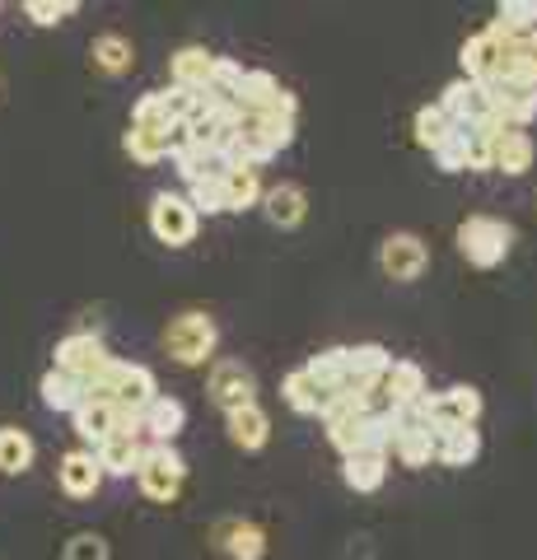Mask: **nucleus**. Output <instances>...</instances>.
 Returning <instances> with one entry per match:
<instances>
[{"mask_svg": "<svg viewBox=\"0 0 537 560\" xmlns=\"http://www.w3.org/2000/svg\"><path fill=\"white\" fill-rule=\"evenodd\" d=\"M238 84H244V66H238L234 57H215V70H211V98H230L234 103V94H238Z\"/></svg>", "mask_w": 537, "mask_h": 560, "instance_id": "ea45409f", "label": "nucleus"}, {"mask_svg": "<svg viewBox=\"0 0 537 560\" xmlns=\"http://www.w3.org/2000/svg\"><path fill=\"white\" fill-rule=\"evenodd\" d=\"M187 206L197 215H224V173H206V178H192L187 183Z\"/></svg>", "mask_w": 537, "mask_h": 560, "instance_id": "e433bc0d", "label": "nucleus"}, {"mask_svg": "<svg viewBox=\"0 0 537 560\" xmlns=\"http://www.w3.org/2000/svg\"><path fill=\"white\" fill-rule=\"evenodd\" d=\"M281 397H285V407L294 411V416H318L323 411V393L308 383V374L304 370H290L285 378H281Z\"/></svg>", "mask_w": 537, "mask_h": 560, "instance_id": "c9c22d12", "label": "nucleus"}, {"mask_svg": "<svg viewBox=\"0 0 537 560\" xmlns=\"http://www.w3.org/2000/svg\"><path fill=\"white\" fill-rule=\"evenodd\" d=\"M197 224H201V215L187 206L183 191H160V197L150 201V234L160 238L164 248H187V243L197 238Z\"/></svg>", "mask_w": 537, "mask_h": 560, "instance_id": "423d86ee", "label": "nucleus"}, {"mask_svg": "<svg viewBox=\"0 0 537 560\" xmlns=\"http://www.w3.org/2000/svg\"><path fill=\"white\" fill-rule=\"evenodd\" d=\"M388 346L365 341V346H346V388H360V393H374L388 374Z\"/></svg>", "mask_w": 537, "mask_h": 560, "instance_id": "4468645a", "label": "nucleus"}, {"mask_svg": "<svg viewBox=\"0 0 537 560\" xmlns=\"http://www.w3.org/2000/svg\"><path fill=\"white\" fill-rule=\"evenodd\" d=\"M495 84L500 90H533L537 94V57H533V47L524 38L505 47L500 70H495Z\"/></svg>", "mask_w": 537, "mask_h": 560, "instance_id": "cd10ccee", "label": "nucleus"}, {"mask_svg": "<svg viewBox=\"0 0 537 560\" xmlns=\"http://www.w3.org/2000/svg\"><path fill=\"white\" fill-rule=\"evenodd\" d=\"M341 481L351 486L355 495H374V490L388 481V453H374V448L346 453L341 458Z\"/></svg>", "mask_w": 537, "mask_h": 560, "instance_id": "a211bd4d", "label": "nucleus"}, {"mask_svg": "<svg viewBox=\"0 0 537 560\" xmlns=\"http://www.w3.org/2000/svg\"><path fill=\"white\" fill-rule=\"evenodd\" d=\"M75 10H80L75 0H28V5H24V14H28V20L38 24V28H57V24H66Z\"/></svg>", "mask_w": 537, "mask_h": 560, "instance_id": "a19ab883", "label": "nucleus"}, {"mask_svg": "<svg viewBox=\"0 0 537 560\" xmlns=\"http://www.w3.org/2000/svg\"><path fill=\"white\" fill-rule=\"evenodd\" d=\"M481 458V430L477 425H448L435 434V463L444 467H472Z\"/></svg>", "mask_w": 537, "mask_h": 560, "instance_id": "aec40b11", "label": "nucleus"}, {"mask_svg": "<svg viewBox=\"0 0 537 560\" xmlns=\"http://www.w3.org/2000/svg\"><path fill=\"white\" fill-rule=\"evenodd\" d=\"M66 560H108V537L75 533L71 541H66Z\"/></svg>", "mask_w": 537, "mask_h": 560, "instance_id": "37998d69", "label": "nucleus"}, {"mask_svg": "<svg viewBox=\"0 0 537 560\" xmlns=\"http://www.w3.org/2000/svg\"><path fill=\"white\" fill-rule=\"evenodd\" d=\"M90 61L103 70V75H122V70H131V61H136V47H131V38H122V33H98L90 43Z\"/></svg>", "mask_w": 537, "mask_h": 560, "instance_id": "7c9ffc66", "label": "nucleus"}, {"mask_svg": "<svg viewBox=\"0 0 537 560\" xmlns=\"http://www.w3.org/2000/svg\"><path fill=\"white\" fill-rule=\"evenodd\" d=\"M510 38H500L495 28H481L472 38L463 43L458 61H463V80H477V84H495V70H500V57H505Z\"/></svg>", "mask_w": 537, "mask_h": 560, "instance_id": "f8f14e48", "label": "nucleus"}, {"mask_svg": "<svg viewBox=\"0 0 537 560\" xmlns=\"http://www.w3.org/2000/svg\"><path fill=\"white\" fill-rule=\"evenodd\" d=\"M440 113L454 121V127L472 131L477 121L491 117V84H477V80H454L440 98Z\"/></svg>", "mask_w": 537, "mask_h": 560, "instance_id": "9b49d317", "label": "nucleus"}, {"mask_svg": "<svg viewBox=\"0 0 537 560\" xmlns=\"http://www.w3.org/2000/svg\"><path fill=\"white\" fill-rule=\"evenodd\" d=\"M524 43H528V47H533V57H537V28H533V33H528V38H524Z\"/></svg>", "mask_w": 537, "mask_h": 560, "instance_id": "c03bdc74", "label": "nucleus"}, {"mask_svg": "<svg viewBox=\"0 0 537 560\" xmlns=\"http://www.w3.org/2000/svg\"><path fill=\"white\" fill-rule=\"evenodd\" d=\"M71 420H75V434H80V440L98 448V444H108L113 434H117V420H122V411H117L113 401L90 397V401H84V407H80Z\"/></svg>", "mask_w": 537, "mask_h": 560, "instance_id": "bb28decb", "label": "nucleus"}, {"mask_svg": "<svg viewBox=\"0 0 537 560\" xmlns=\"http://www.w3.org/2000/svg\"><path fill=\"white\" fill-rule=\"evenodd\" d=\"M430 267V248L421 234L411 230H397L388 234L384 243H378V271H384L388 280H397V285H411V280H421Z\"/></svg>", "mask_w": 537, "mask_h": 560, "instance_id": "0eeeda50", "label": "nucleus"}, {"mask_svg": "<svg viewBox=\"0 0 537 560\" xmlns=\"http://www.w3.org/2000/svg\"><path fill=\"white\" fill-rule=\"evenodd\" d=\"M28 467H33V440L14 425H0V471H5V477H20Z\"/></svg>", "mask_w": 537, "mask_h": 560, "instance_id": "f704fd0d", "label": "nucleus"}, {"mask_svg": "<svg viewBox=\"0 0 537 560\" xmlns=\"http://www.w3.org/2000/svg\"><path fill=\"white\" fill-rule=\"evenodd\" d=\"M57 481H61V490H66L71 500H94V490L103 486V471H98L94 448H75V453H66L61 467H57Z\"/></svg>", "mask_w": 537, "mask_h": 560, "instance_id": "f3484780", "label": "nucleus"}, {"mask_svg": "<svg viewBox=\"0 0 537 560\" xmlns=\"http://www.w3.org/2000/svg\"><path fill=\"white\" fill-rule=\"evenodd\" d=\"M168 70H173V84H178V90L206 94V90H211L215 51H206V47H183V51H173V57H168Z\"/></svg>", "mask_w": 537, "mask_h": 560, "instance_id": "4be33fe9", "label": "nucleus"}, {"mask_svg": "<svg viewBox=\"0 0 537 560\" xmlns=\"http://www.w3.org/2000/svg\"><path fill=\"white\" fill-rule=\"evenodd\" d=\"M304 374L323 397L346 393V346H327V350H318V355H308Z\"/></svg>", "mask_w": 537, "mask_h": 560, "instance_id": "c756f323", "label": "nucleus"}, {"mask_svg": "<svg viewBox=\"0 0 537 560\" xmlns=\"http://www.w3.org/2000/svg\"><path fill=\"white\" fill-rule=\"evenodd\" d=\"M411 131H416V145L421 150H435L440 140L454 131V121H448L440 113V103H425V108H416V121H411Z\"/></svg>", "mask_w": 537, "mask_h": 560, "instance_id": "58836bf2", "label": "nucleus"}, {"mask_svg": "<svg viewBox=\"0 0 537 560\" xmlns=\"http://www.w3.org/2000/svg\"><path fill=\"white\" fill-rule=\"evenodd\" d=\"M262 215L276 224V230H294L308 215V191L300 183H281L262 191Z\"/></svg>", "mask_w": 537, "mask_h": 560, "instance_id": "6ab92c4d", "label": "nucleus"}, {"mask_svg": "<svg viewBox=\"0 0 537 560\" xmlns=\"http://www.w3.org/2000/svg\"><path fill=\"white\" fill-rule=\"evenodd\" d=\"M168 131L173 127H127V136H122V145H127V154L136 164H160V160H168Z\"/></svg>", "mask_w": 537, "mask_h": 560, "instance_id": "473e14b6", "label": "nucleus"}, {"mask_svg": "<svg viewBox=\"0 0 537 560\" xmlns=\"http://www.w3.org/2000/svg\"><path fill=\"white\" fill-rule=\"evenodd\" d=\"M537 164V145L528 131H500L491 140V173H505V178H524Z\"/></svg>", "mask_w": 537, "mask_h": 560, "instance_id": "2eb2a0df", "label": "nucleus"}, {"mask_svg": "<svg viewBox=\"0 0 537 560\" xmlns=\"http://www.w3.org/2000/svg\"><path fill=\"white\" fill-rule=\"evenodd\" d=\"M38 393H43V407H47V411L75 416L84 401H90V383H80V378L61 374V370H47L43 383H38Z\"/></svg>", "mask_w": 537, "mask_h": 560, "instance_id": "393cba45", "label": "nucleus"}, {"mask_svg": "<svg viewBox=\"0 0 537 560\" xmlns=\"http://www.w3.org/2000/svg\"><path fill=\"white\" fill-rule=\"evenodd\" d=\"M183 425H187V407H183L178 397H164V393H160V397H154L150 407L141 411V430L150 434L154 444H173V440L183 434Z\"/></svg>", "mask_w": 537, "mask_h": 560, "instance_id": "b1692460", "label": "nucleus"}, {"mask_svg": "<svg viewBox=\"0 0 537 560\" xmlns=\"http://www.w3.org/2000/svg\"><path fill=\"white\" fill-rule=\"evenodd\" d=\"M215 346H220V327H215V318L211 313H178V318H168V327H164V355L173 360V364H206L215 355Z\"/></svg>", "mask_w": 537, "mask_h": 560, "instance_id": "7ed1b4c3", "label": "nucleus"}, {"mask_svg": "<svg viewBox=\"0 0 537 560\" xmlns=\"http://www.w3.org/2000/svg\"><path fill=\"white\" fill-rule=\"evenodd\" d=\"M458 253L467 257V267L477 271H495L500 261L514 253V230L495 215H467L458 224Z\"/></svg>", "mask_w": 537, "mask_h": 560, "instance_id": "20e7f679", "label": "nucleus"}, {"mask_svg": "<svg viewBox=\"0 0 537 560\" xmlns=\"http://www.w3.org/2000/svg\"><path fill=\"white\" fill-rule=\"evenodd\" d=\"M425 393H430V378H425V370L416 360H393L384 383H378V397H384L388 407H397V411H411Z\"/></svg>", "mask_w": 537, "mask_h": 560, "instance_id": "ddd939ff", "label": "nucleus"}, {"mask_svg": "<svg viewBox=\"0 0 537 560\" xmlns=\"http://www.w3.org/2000/svg\"><path fill=\"white\" fill-rule=\"evenodd\" d=\"M491 117L505 131H524V127L537 121V94L533 90H500V84H491Z\"/></svg>", "mask_w": 537, "mask_h": 560, "instance_id": "5701e85b", "label": "nucleus"}, {"mask_svg": "<svg viewBox=\"0 0 537 560\" xmlns=\"http://www.w3.org/2000/svg\"><path fill=\"white\" fill-rule=\"evenodd\" d=\"M224 430H230V444L234 448L257 453V448H267V440H271V416L253 401V407H238V411L224 416Z\"/></svg>", "mask_w": 537, "mask_h": 560, "instance_id": "412c9836", "label": "nucleus"}, {"mask_svg": "<svg viewBox=\"0 0 537 560\" xmlns=\"http://www.w3.org/2000/svg\"><path fill=\"white\" fill-rule=\"evenodd\" d=\"M234 103H238L244 113H253V117H262V113H271V117H294V113H300L294 94L271 75V70H244V84H238Z\"/></svg>", "mask_w": 537, "mask_h": 560, "instance_id": "1a4fd4ad", "label": "nucleus"}, {"mask_svg": "<svg viewBox=\"0 0 537 560\" xmlns=\"http://www.w3.org/2000/svg\"><path fill=\"white\" fill-rule=\"evenodd\" d=\"M290 145H294V117H271V113L253 117V113H244L230 150H224V164L230 168H262Z\"/></svg>", "mask_w": 537, "mask_h": 560, "instance_id": "f257e3e1", "label": "nucleus"}, {"mask_svg": "<svg viewBox=\"0 0 537 560\" xmlns=\"http://www.w3.org/2000/svg\"><path fill=\"white\" fill-rule=\"evenodd\" d=\"M215 547L230 556V560H262L267 556V533L257 523H244V518H220L215 523Z\"/></svg>", "mask_w": 537, "mask_h": 560, "instance_id": "dca6fc26", "label": "nucleus"}, {"mask_svg": "<svg viewBox=\"0 0 537 560\" xmlns=\"http://www.w3.org/2000/svg\"><path fill=\"white\" fill-rule=\"evenodd\" d=\"M435 164H440V173H467V164H472V131H463V127H454L435 150Z\"/></svg>", "mask_w": 537, "mask_h": 560, "instance_id": "4c0bfd02", "label": "nucleus"}, {"mask_svg": "<svg viewBox=\"0 0 537 560\" xmlns=\"http://www.w3.org/2000/svg\"><path fill=\"white\" fill-rule=\"evenodd\" d=\"M90 397L113 401V407H117V411H127V416H141L150 401L160 397V383H154V374L145 370V364L113 360L108 370H103V374L90 383Z\"/></svg>", "mask_w": 537, "mask_h": 560, "instance_id": "f03ea898", "label": "nucleus"}, {"mask_svg": "<svg viewBox=\"0 0 537 560\" xmlns=\"http://www.w3.org/2000/svg\"><path fill=\"white\" fill-rule=\"evenodd\" d=\"M141 440H131V434H113L108 444H98L94 448V458H98V471L103 477H136V467H141Z\"/></svg>", "mask_w": 537, "mask_h": 560, "instance_id": "c85d7f7f", "label": "nucleus"}, {"mask_svg": "<svg viewBox=\"0 0 537 560\" xmlns=\"http://www.w3.org/2000/svg\"><path fill=\"white\" fill-rule=\"evenodd\" d=\"M491 28L500 33V38H510V43L528 38V33L537 28V0H500Z\"/></svg>", "mask_w": 537, "mask_h": 560, "instance_id": "2f4dec72", "label": "nucleus"}, {"mask_svg": "<svg viewBox=\"0 0 537 560\" xmlns=\"http://www.w3.org/2000/svg\"><path fill=\"white\" fill-rule=\"evenodd\" d=\"M136 481H141V495L154 504H173L187 486V458L173 444H150L141 453V467H136Z\"/></svg>", "mask_w": 537, "mask_h": 560, "instance_id": "39448f33", "label": "nucleus"}, {"mask_svg": "<svg viewBox=\"0 0 537 560\" xmlns=\"http://www.w3.org/2000/svg\"><path fill=\"white\" fill-rule=\"evenodd\" d=\"M206 388H211L215 407H224V416H230V411L253 407V401H257V374L248 370L244 360H215L211 364V378H206Z\"/></svg>", "mask_w": 537, "mask_h": 560, "instance_id": "9d476101", "label": "nucleus"}, {"mask_svg": "<svg viewBox=\"0 0 537 560\" xmlns=\"http://www.w3.org/2000/svg\"><path fill=\"white\" fill-rule=\"evenodd\" d=\"M108 364H113V355H108V341H103L98 331H71V337L57 346V364H51V370L71 374L80 383H94Z\"/></svg>", "mask_w": 537, "mask_h": 560, "instance_id": "6e6552de", "label": "nucleus"}, {"mask_svg": "<svg viewBox=\"0 0 537 560\" xmlns=\"http://www.w3.org/2000/svg\"><path fill=\"white\" fill-rule=\"evenodd\" d=\"M262 178H257V168H224V206L230 210H253L262 206Z\"/></svg>", "mask_w": 537, "mask_h": 560, "instance_id": "72a5a7b5", "label": "nucleus"}, {"mask_svg": "<svg viewBox=\"0 0 537 560\" xmlns=\"http://www.w3.org/2000/svg\"><path fill=\"white\" fill-rule=\"evenodd\" d=\"M131 121H136V127H173V121H168V113H164V98H160V90L136 98Z\"/></svg>", "mask_w": 537, "mask_h": 560, "instance_id": "79ce46f5", "label": "nucleus"}, {"mask_svg": "<svg viewBox=\"0 0 537 560\" xmlns=\"http://www.w3.org/2000/svg\"><path fill=\"white\" fill-rule=\"evenodd\" d=\"M388 458H397L402 467H430L435 463V434H430L425 425H416V420L407 416V425L393 434V448H388Z\"/></svg>", "mask_w": 537, "mask_h": 560, "instance_id": "a878e982", "label": "nucleus"}]
</instances>
